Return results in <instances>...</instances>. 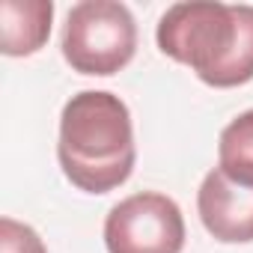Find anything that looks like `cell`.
<instances>
[{"mask_svg": "<svg viewBox=\"0 0 253 253\" xmlns=\"http://www.w3.org/2000/svg\"><path fill=\"white\" fill-rule=\"evenodd\" d=\"M51 0H3L0 3V51L6 57H30L51 36Z\"/></svg>", "mask_w": 253, "mask_h": 253, "instance_id": "cell-6", "label": "cell"}, {"mask_svg": "<svg viewBox=\"0 0 253 253\" xmlns=\"http://www.w3.org/2000/svg\"><path fill=\"white\" fill-rule=\"evenodd\" d=\"M155 42L164 57L188 66L214 89H232L253 81L250 3H173L158 21Z\"/></svg>", "mask_w": 253, "mask_h": 253, "instance_id": "cell-1", "label": "cell"}, {"mask_svg": "<svg viewBox=\"0 0 253 253\" xmlns=\"http://www.w3.org/2000/svg\"><path fill=\"white\" fill-rule=\"evenodd\" d=\"M0 253H48L39 232L15 217H0Z\"/></svg>", "mask_w": 253, "mask_h": 253, "instance_id": "cell-8", "label": "cell"}, {"mask_svg": "<svg viewBox=\"0 0 253 253\" xmlns=\"http://www.w3.org/2000/svg\"><path fill=\"white\" fill-rule=\"evenodd\" d=\"M217 167L235 182L253 185V110L238 113L220 131Z\"/></svg>", "mask_w": 253, "mask_h": 253, "instance_id": "cell-7", "label": "cell"}, {"mask_svg": "<svg viewBox=\"0 0 253 253\" xmlns=\"http://www.w3.org/2000/svg\"><path fill=\"white\" fill-rule=\"evenodd\" d=\"M60 48L75 72L110 78L134 60L137 21L125 3L84 0L66 15Z\"/></svg>", "mask_w": 253, "mask_h": 253, "instance_id": "cell-3", "label": "cell"}, {"mask_svg": "<svg viewBox=\"0 0 253 253\" xmlns=\"http://www.w3.org/2000/svg\"><path fill=\"white\" fill-rule=\"evenodd\" d=\"M107 253H182L185 217L173 197L140 191L116 203L104 217Z\"/></svg>", "mask_w": 253, "mask_h": 253, "instance_id": "cell-4", "label": "cell"}, {"mask_svg": "<svg viewBox=\"0 0 253 253\" xmlns=\"http://www.w3.org/2000/svg\"><path fill=\"white\" fill-rule=\"evenodd\" d=\"M57 161L78 191L110 194L125 185L137 161L128 104L107 89L72 95L60 113Z\"/></svg>", "mask_w": 253, "mask_h": 253, "instance_id": "cell-2", "label": "cell"}, {"mask_svg": "<svg viewBox=\"0 0 253 253\" xmlns=\"http://www.w3.org/2000/svg\"><path fill=\"white\" fill-rule=\"evenodd\" d=\"M197 211L211 238L223 244L253 241V185L235 182L220 167L206 173L197 191Z\"/></svg>", "mask_w": 253, "mask_h": 253, "instance_id": "cell-5", "label": "cell"}]
</instances>
